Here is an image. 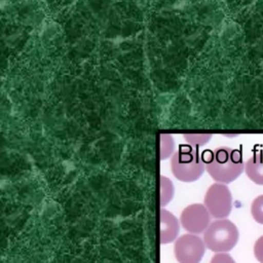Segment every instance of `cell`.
Wrapping results in <instances>:
<instances>
[{
	"label": "cell",
	"mask_w": 263,
	"mask_h": 263,
	"mask_svg": "<svg viewBox=\"0 0 263 263\" xmlns=\"http://www.w3.org/2000/svg\"><path fill=\"white\" fill-rule=\"evenodd\" d=\"M201 157L205 163V171L217 183L229 184L245 171L242 154L237 149L222 146L204 151Z\"/></svg>",
	"instance_id": "cell-1"
},
{
	"label": "cell",
	"mask_w": 263,
	"mask_h": 263,
	"mask_svg": "<svg viewBox=\"0 0 263 263\" xmlns=\"http://www.w3.org/2000/svg\"><path fill=\"white\" fill-rule=\"evenodd\" d=\"M171 172L179 181H197L205 171V163L196 147L182 144L174 152L170 161Z\"/></svg>",
	"instance_id": "cell-2"
},
{
	"label": "cell",
	"mask_w": 263,
	"mask_h": 263,
	"mask_svg": "<svg viewBox=\"0 0 263 263\" xmlns=\"http://www.w3.org/2000/svg\"><path fill=\"white\" fill-rule=\"evenodd\" d=\"M238 229L228 219H218L210 224L203 233L205 247L216 253L231 251L238 241Z\"/></svg>",
	"instance_id": "cell-3"
},
{
	"label": "cell",
	"mask_w": 263,
	"mask_h": 263,
	"mask_svg": "<svg viewBox=\"0 0 263 263\" xmlns=\"http://www.w3.org/2000/svg\"><path fill=\"white\" fill-rule=\"evenodd\" d=\"M204 205L212 217L226 219L232 210V195L226 184L214 183L205 192Z\"/></svg>",
	"instance_id": "cell-4"
},
{
	"label": "cell",
	"mask_w": 263,
	"mask_h": 263,
	"mask_svg": "<svg viewBox=\"0 0 263 263\" xmlns=\"http://www.w3.org/2000/svg\"><path fill=\"white\" fill-rule=\"evenodd\" d=\"M174 251L179 263H199L203 257L205 245L197 235L187 233L176 240Z\"/></svg>",
	"instance_id": "cell-5"
},
{
	"label": "cell",
	"mask_w": 263,
	"mask_h": 263,
	"mask_svg": "<svg viewBox=\"0 0 263 263\" xmlns=\"http://www.w3.org/2000/svg\"><path fill=\"white\" fill-rule=\"evenodd\" d=\"M180 222L186 231L191 234H198L205 231L210 226L211 214L204 204L192 203L182 211Z\"/></svg>",
	"instance_id": "cell-6"
},
{
	"label": "cell",
	"mask_w": 263,
	"mask_h": 263,
	"mask_svg": "<svg viewBox=\"0 0 263 263\" xmlns=\"http://www.w3.org/2000/svg\"><path fill=\"white\" fill-rule=\"evenodd\" d=\"M180 229L177 218L167 210H160V242L168 243L176 239Z\"/></svg>",
	"instance_id": "cell-7"
},
{
	"label": "cell",
	"mask_w": 263,
	"mask_h": 263,
	"mask_svg": "<svg viewBox=\"0 0 263 263\" xmlns=\"http://www.w3.org/2000/svg\"><path fill=\"white\" fill-rule=\"evenodd\" d=\"M245 173L255 184L263 185V150H259L245 163Z\"/></svg>",
	"instance_id": "cell-8"
},
{
	"label": "cell",
	"mask_w": 263,
	"mask_h": 263,
	"mask_svg": "<svg viewBox=\"0 0 263 263\" xmlns=\"http://www.w3.org/2000/svg\"><path fill=\"white\" fill-rule=\"evenodd\" d=\"M174 184L164 176H160V205H166L174 197Z\"/></svg>",
	"instance_id": "cell-9"
},
{
	"label": "cell",
	"mask_w": 263,
	"mask_h": 263,
	"mask_svg": "<svg viewBox=\"0 0 263 263\" xmlns=\"http://www.w3.org/2000/svg\"><path fill=\"white\" fill-rule=\"evenodd\" d=\"M175 152V141L171 135H160V159H166L172 157Z\"/></svg>",
	"instance_id": "cell-10"
},
{
	"label": "cell",
	"mask_w": 263,
	"mask_h": 263,
	"mask_svg": "<svg viewBox=\"0 0 263 263\" xmlns=\"http://www.w3.org/2000/svg\"><path fill=\"white\" fill-rule=\"evenodd\" d=\"M251 214L256 222L263 224V194L257 196L251 205Z\"/></svg>",
	"instance_id": "cell-11"
},
{
	"label": "cell",
	"mask_w": 263,
	"mask_h": 263,
	"mask_svg": "<svg viewBox=\"0 0 263 263\" xmlns=\"http://www.w3.org/2000/svg\"><path fill=\"white\" fill-rule=\"evenodd\" d=\"M184 139L186 140V142L193 146V147H198V146H202L204 144H206L210 139L212 138V135H184L183 136Z\"/></svg>",
	"instance_id": "cell-12"
},
{
	"label": "cell",
	"mask_w": 263,
	"mask_h": 263,
	"mask_svg": "<svg viewBox=\"0 0 263 263\" xmlns=\"http://www.w3.org/2000/svg\"><path fill=\"white\" fill-rule=\"evenodd\" d=\"M210 263H235L233 258L226 253H217L213 256Z\"/></svg>",
	"instance_id": "cell-13"
},
{
	"label": "cell",
	"mask_w": 263,
	"mask_h": 263,
	"mask_svg": "<svg viewBox=\"0 0 263 263\" xmlns=\"http://www.w3.org/2000/svg\"><path fill=\"white\" fill-rule=\"evenodd\" d=\"M254 255L260 263H263V235L260 236L254 245Z\"/></svg>",
	"instance_id": "cell-14"
}]
</instances>
